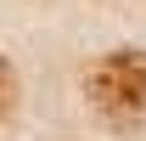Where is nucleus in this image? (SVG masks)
<instances>
[{"label":"nucleus","mask_w":146,"mask_h":141,"mask_svg":"<svg viewBox=\"0 0 146 141\" xmlns=\"http://www.w3.org/2000/svg\"><path fill=\"white\" fill-rule=\"evenodd\" d=\"M84 90H90V102L101 107L112 124L141 119L146 113V56L118 51V56H107V62H96L90 79H84Z\"/></svg>","instance_id":"1"},{"label":"nucleus","mask_w":146,"mask_h":141,"mask_svg":"<svg viewBox=\"0 0 146 141\" xmlns=\"http://www.w3.org/2000/svg\"><path fill=\"white\" fill-rule=\"evenodd\" d=\"M11 102H17V79H11V68L0 62V119L11 113Z\"/></svg>","instance_id":"2"}]
</instances>
